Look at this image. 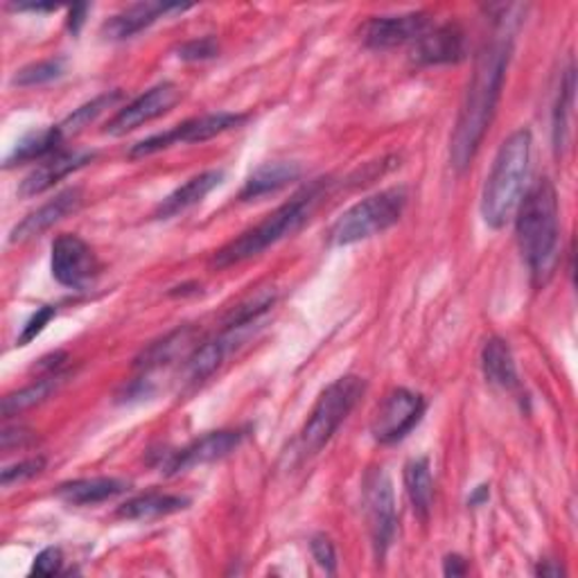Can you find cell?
Segmentation results:
<instances>
[{
	"label": "cell",
	"mask_w": 578,
	"mask_h": 578,
	"mask_svg": "<svg viewBox=\"0 0 578 578\" xmlns=\"http://www.w3.org/2000/svg\"><path fill=\"white\" fill-rule=\"evenodd\" d=\"M497 34L479 50L450 142L452 166L464 172L477 157L501 96L514 52V19H497Z\"/></svg>",
	"instance_id": "obj_1"
},
{
	"label": "cell",
	"mask_w": 578,
	"mask_h": 578,
	"mask_svg": "<svg viewBox=\"0 0 578 578\" xmlns=\"http://www.w3.org/2000/svg\"><path fill=\"white\" fill-rule=\"evenodd\" d=\"M516 231L520 251L536 285H545L558 262V195L549 179L536 181L518 206Z\"/></svg>",
	"instance_id": "obj_2"
},
{
	"label": "cell",
	"mask_w": 578,
	"mask_h": 578,
	"mask_svg": "<svg viewBox=\"0 0 578 578\" xmlns=\"http://www.w3.org/2000/svg\"><path fill=\"white\" fill-rule=\"evenodd\" d=\"M531 163V131L518 129L501 142L481 195V215L490 229H501L516 215Z\"/></svg>",
	"instance_id": "obj_3"
},
{
	"label": "cell",
	"mask_w": 578,
	"mask_h": 578,
	"mask_svg": "<svg viewBox=\"0 0 578 578\" xmlns=\"http://www.w3.org/2000/svg\"><path fill=\"white\" fill-rule=\"evenodd\" d=\"M323 192H326V183L315 181L312 186H308L306 190L295 195L287 203L276 208L271 215H267L260 225H256L240 238L231 240L220 251H215L210 265L217 269L240 265L253 256H260L262 251H267L276 242L285 240L287 236L297 233L310 220V215L315 212Z\"/></svg>",
	"instance_id": "obj_4"
},
{
	"label": "cell",
	"mask_w": 578,
	"mask_h": 578,
	"mask_svg": "<svg viewBox=\"0 0 578 578\" xmlns=\"http://www.w3.org/2000/svg\"><path fill=\"white\" fill-rule=\"evenodd\" d=\"M407 206V190L405 188H389L376 192L367 199L350 206L343 215L337 217V222L330 229V245L332 247H350L361 240H369L378 233H385L405 212Z\"/></svg>",
	"instance_id": "obj_5"
},
{
	"label": "cell",
	"mask_w": 578,
	"mask_h": 578,
	"mask_svg": "<svg viewBox=\"0 0 578 578\" xmlns=\"http://www.w3.org/2000/svg\"><path fill=\"white\" fill-rule=\"evenodd\" d=\"M367 385L357 376H343L326 387L319 396L308 422L301 429L299 448L303 457L317 455L339 429V425L350 416L357 400L365 393Z\"/></svg>",
	"instance_id": "obj_6"
},
{
	"label": "cell",
	"mask_w": 578,
	"mask_h": 578,
	"mask_svg": "<svg viewBox=\"0 0 578 578\" xmlns=\"http://www.w3.org/2000/svg\"><path fill=\"white\" fill-rule=\"evenodd\" d=\"M247 120V116L242 113H229V111H220V113H206L199 118H190L177 127H172L170 131L157 133L140 140L138 144H133L129 157L131 159H142V157H152L157 152H163L168 148H175V144H188V142H206L210 138L222 136L236 127H240Z\"/></svg>",
	"instance_id": "obj_7"
},
{
	"label": "cell",
	"mask_w": 578,
	"mask_h": 578,
	"mask_svg": "<svg viewBox=\"0 0 578 578\" xmlns=\"http://www.w3.org/2000/svg\"><path fill=\"white\" fill-rule=\"evenodd\" d=\"M425 413V398L409 389H393L380 405L371 431L373 439L382 446L402 441L407 434L420 422Z\"/></svg>",
	"instance_id": "obj_8"
},
{
	"label": "cell",
	"mask_w": 578,
	"mask_h": 578,
	"mask_svg": "<svg viewBox=\"0 0 578 578\" xmlns=\"http://www.w3.org/2000/svg\"><path fill=\"white\" fill-rule=\"evenodd\" d=\"M50 267L59 285L78 289L96 276L98 258L80 236L63 233L52 242Z\"/></svg>",
	"instance_id": "obj_9"
},
{
	"label": "cell",
	"mask_w": 578,
	"mask_h": 578,
	"mask_svg": "<svg viewBox=\"0 0 578 578\" xmlns=\"http://www.w3.org/2000/svg\"><path fill=\"white\" fill-rule=\"evenodd\" d=\"M181 100V91L177 84L172 82H163L155 89H150L148 93L138 96L133 102H129L127 107H122L107 124V133L111 136H124L142 124H148L161 116H166L168 111H172V107Z\"/></svg>",
	"instance_id": "obj_10"
},
{
	"label": "cell",
	"mask_w": 578,
	"mask_h": 578,
	"mask_svg": "<svg viewBox=\"0 0 578 578\" xmlns=\"http://www.w3.org/2000/svg\"><path fill=\"white\" fill-rule=\"evenodd\" d=\"M367 516H369V529L373 538V547L378 558H385L387 549L393 542L396 536V497L389 477L382 470H376L367 479Z\"/></svg>",
	"instance_id": "obj_11"
},
{
	"label": "cell",
	"mask_w": 578,
	"mask_h": 578,
	"mask_svg": "<svg viewBox=\"0 0 578 578\" xmlns=\"http://www.w3.org/2000/svg\"><path fill=\"white\" fill-rule=\"evenodd\" d=\"M245 439V434L240 429H220L210 431L206 437L192 441L183 450L175 452L166 466L168 475H179L197 466H206L212 461H220L236 452Z\"/></svg>",
	"instance_id": "obj_12"
},
{
	"label": "cell",
	"mask_w": 578,
	"mask_h": 578,
	"mask_svg": "<svg viewBox=\"0 0 578 578\" xmlns=\"http://www.w3.org/2000/svg\"><path fill=\"white\" fill-rule=\"evenodd\" d=\"M429 28L425 12H409L396 17H373L361 28V41L373 50H391L416 41Z\"/></svg>",
	"instance_id": "obj_13"
},
{
	"label": "cell",
	"mask_w": 578,
	"mask_h": 578,
	"mask_svg": "<svg viewBox=\"0 0 578 578\" xmlns=\"http://www.w3.org/2000/svg\"><path fill=\"white\" fill-rule=\"evenodd\" d=\"M411 59L420 66L459 63L466 59V34L457 23L427 28L416 41Z\"/></svg>",
	"instance_id": "obj_14"
},
{
	"label": "cell",
	"mask_w": 578,
	"mask_h": 578,
	"mask_svg": "<svg viewBox=\"0 0 578 578\" xmlns=\"http://www.w3.org/2000/svg\"><path fill=\"white\" fill-rule=\"evenodd\" d=\"M82 203H84L82 188H68V190L59 192L54 199H50L48 203H43L34 212H30L21 225L14 227V231L10 233V242H26V240L39 238L41 233H46L48 229H52L54 225L66 220L68 215L78 212L82 208Z\"/></svg>",
	"instance_id": "obj_15"
},
{
	"label": "cell",
	"mask_w": 578,
	"mask_h": 578,
	"mask_svg": "<svg viewBox=\"0 0 578 578\" xmlns=\"http://www.w3.org/2000/svg\"><path fill=\"white\" fill-rule=\"evenodd\" d=\"M96 159L93 152H57L50 159L41 161L39 168H34L19 188L21 197H37L46 190H50L54 183H59L63 177L78 172L87 163Z\"/></svg>",
	"instance_id": "obj_16"
},
{
	"label": "cell",
	"mask_w": 578,
	"mask_h": 578,
	"mask_svg": "<svg viewBox=\"0 0 578 578\" xmlns=\"http://www.w3.org/2000/svg\"><path fill=\"white\" fill-rule=\"evenodd\" d=\"M183 10H188V8L179 6V3H136V6H129L127 10L118 12L113 19H109L102 28V34L109 41H124V39L136 37L144 28H150L161 17H166L170 12H183Z\"/></svg>",
	"instance_id": "obj_17"
},
{
	"label": "cell",
	"mask_w": 578,
	"mask_h": 578,
	"mask_svg": "<svg viewBox=\"0 0 578 578\" xmlns=\"http://www.w3.org/2000/svg\"><path fill=\"white\" fill-rule=\"evenodd\" d=\"M245 328H227L220 337H215L210 341H203L192 350V355L186 359V378L192 385H199L208 380L217 369L225 365L227 355L231 352V346L236 343L238 332Z\"/></svg>",
	"instance_id": "obj_18"
},
{
	"label": "cell",
	"mask_w": 578,
	"mask_h": 578,
	"mask_svg": "<svg viewBox=\"0 0 578 578\" xmlns=\"http://www.w3.org/2000/svg\"><path fill=\"white\" fill-rule=\"evenodd\" d=\"M127 488L129 484L116 477H89L61 484L57 488V497L72 506H96L122 495Z\"/></svg>",
	"instance_id": "obj_19"
},
{
	"label": "cell",
	"mask_w": 578,
	"mask_h": 578,
	"mask_svg": "<svg viewBox=\"0 0 578 578\" xmlns=\"http://www.w3.org/2000/svg\"><path fill=\"white\" fill-rule=\"evenodd\" d=\"M225 172L222 170H208L201 172L192 179H188L183 186H179L175 192H170L155 210V217L159 220H168V217H175L188 208H192L195 203H199L210 190H215L217 186L222 183Z\"/></svg>",
	"instance_id": "obj_20"
},
{
	"label": "cell",
	"mask_w": 578,
	"mask_h": 578,
	"mask_svg": "<svg viewBox=\"0 0 578 578\" xmlns=\"http://www.w3.org/2000/svg\"><path fill=\"white\" fill-rule=\"evenodd\" d=\"M190 499L181 497V495H168V492H144L138 495L133 499H127L120 509H118V518L122 520H136V522H148V520H157L163 516H172L179 514L183 509H188Z\"/></svg>",
	"instance_id": "obj_21"
},
{
	"label": "cell",
	"mask_w": 578,
	"mask_h": 578,
	"mask_svg": "<svg viewBox=\"0 0 578 578\" xmlns=\"http://www.w3.org/2000/svg\"><path fill=\"white\" fill-rule=\"evenodd\" d=\"M301 177V166L295 161H273V163H262L260 168H256L242 192L240 199L242 201H251V199H260L265 195L278 192L280 188L295 183Z\"/></svg>",
	"instance_id": "obj_22"
},
{
	"label": "cell",
	"mask_w": 578,
	"mask_h": 578,
	"mask_svg": "<svg viewBox=\"0 0 578 578\" xmlns=\"http://www.w3.org/2000/svg\"><path fill=\"white\" fill-rule=\"evenodd\" d=\"M481 369L490 385L501 389H514L518 385V369L514 352L504 339H488L481 350Z\"/></svg>",
	"instance_id": "obj_23"
},
{
	"label": "cell",
	"mask_w": 578,
	"mask_h": 578,
	"mask_svg": "<svg viewBox=\"0 0 578 578\" xmlns=\"http://www.w3.org/2000/svg\"><path fill=\"white\" fill-rule=\"evenodd\" d=\"M61 142H63V136H61L59 127L32 131L17 142V148L6 159V168H14L19 163H30V161H46L59 152Z\"/></svg>",
	"instance_id": "obj_24"
},
{
	"label": "cell",
	"mask_w": 578,
	"mask_h": 578,
	"mask_svg": "<svg viewBox=\"0 0 578 578\" xmlns=\"http://www.w3.org/2000/svg\"><path fill=\"white\" fill-rule=\"evenodd\" d=\"M405 488L409 495V501L420 520L429 518L431 499H434V479L431 468L427 459H413L405 468Z\"/></svg>",
	"instance_id": "obj_25"
},
{
	"label": "cell",
	"mask_w": 578,
	"mask_h": 578,
	"mask_svg": "<svg viewBox=\"0 0 578 578\" xmlns=\"http://www.w3.org/2000/svg\"><path fill=\"white\" fill-rule=\"evenodd\" d=\"M190 335H192L190 328H179V330L170 332L168 337H163L161 341L152 343L148 350H144L136 359V369H140L142 373L163 369L166 365H170L175 357H179L181 350L190 343Z\"/></svg>",
	"instance_id": "obj_26"
},
{
	"label": "cell",
	"mask_w": 578,
	"mask_h": 578,
	"mask_svg": "<svg viewBox=\"0 0 578 578\" xmlns=\"http://www.w3.org/2000/svg\"><path fill=\"white\" fill-rule=\"evenodd\" d=\"M63 382V376L61 373H48L46 378L32 382L30 387L17 391V393H10L3 398V416L10 418V416H17L30 407H37L41 405L43 400H48Z\"/></svg>",
	"instance_id": "obj_27"
},
{
	"label": "cell",
	"mask_w": 578,
	"mask_h": 578,
	"mask_svg": "<svg viewBox=\"0 0 578 578\" xmlns=\"http://www.w3.org/2000/svg\"><path fill=\"white\" fill-rule=\"evenodd\" d=\"M574 91H576V72L574 66L565 70V78L560 84V93L554 109V148L560 155L567 148V136H569V116L574 107Z\"/></svg>",
	"instance_id": "obj_28"
},
{
	"label": "cell",
	"mask_w": 578,
	"mask_h": 578,
	"mask_svg": "<svg viewBox=\"0 0 578 578\" xmlns=\"http://www.w3.org/2000/svg\"><path fill=\"white\" fill-rule=\"evenodd\" d=\"M120 98H122V93H120V91H113V93H104V96H100V98L87 102L84 107L76 109L61 124H57L59 131H61V136L68 138V136L80 133L84 127H89L91 122H96V118H98L100 113H104L109 107H113Z\"/></svg>",
	"instance_id": "obj_29"
},
{
	"label": "cell",
	"mask_w": 578,
	"mask_h": 578,
	"mask_svg": "<svg viewBox=\"0 0 578 578\" xmlns=\"http://www.w3.org/2000/svg\"><path fill=\"white\" fill-rule=\"evenodd\" d=\"M61 72H63V59L52 57V59H43V61L21 68L12 78V84L21 87V89H32V87H41V84H48V82L61 78Z\"/></svg>",
	"instance_id": "obj_30"
},
{
	"label": "cell",
	"mask_w": 578,
	"mask_h": 578,
	"mask_svg": "<svg viewBox=\"0 0 578 578\" xmlns=\"http://www.w3.org/2000/svg\"><path fill=\"white\" fill-rule=\"evenodd\" d=\"M46 468V459L43 457H34V459H26V461H19L14 466H8L3 470V475H0V481H3L6 488L14 486V484H21L26 479H32L37 477L41 470Z\"/></svg>",
	"instance_id": "obj_31"
},
{
	"label": "cell",
	"mask_w": 578,
	"mask_h": 578,
	"mask_svg": "<svg viewBox=\"0 0 578 578\" xmlns=\"http://www.w3.org/2000/svg\"><path fill=\"white\" fill-rule=\"evenodd\" d=\"M217 41L212 37H203V39H195L188 41L179 48V57L186 61H203V59H212L217 54Z\"/></svg>",
	"instance_id": "obj_32"
},
{
	"label": "cell",
	"mask_w": 578,
	"mask_h": 578,
	"mask_svg": "<svg viewBox=\"0 0 578 578\" xmlns=\"http://www.w3.org/2000/svg\"><path fill=\"white\" fill-rule=\"evenodd\" d=\"M54 315H57V310H54L52 306L39 308V310L30 317V321L26 323V328H23V332H21V337H19V346H28L32 339H37V335L43 332V328L54 319Z\"/></svg>",
	"instance_id": "obj_33"
},
{
	"label": "cell",
	"mask_w": 578,
	"mask_h": 578,
	"mask_svg": "<svg viewBox=\"0 0 578 578\" xmlns=\"http://www.w3.org/2000/svg\"><path fill=\"white\" fill-rule=\"evenodd\" d=\"M61 565H63L61 549H57V547H48V549H43V551H41V554L34 558L32 574L48 578V576H54V574H59Z\"/></svg>",
	"instance_id": "obj_34"
},
{
	"label": "cell",
	"mask_w": 578,
	"mask_h": 578,
	"mask_svg": "<svg viewBox=\"0 0 578 578\" xmlns=\"http://www.w3.org/2000/svg\"><path fill=\"white\" fill-rule=\"evenodd\" d=\"M310 549H312V556L319 562V567H323L330 574L337 569V551H335V545L330 542V538L315 536L310 542Z\"/></svg>",
	"instance_id": "obj_35"
},
{
	"label": "cell",
	"mask_w": 578,
	"mask_h": 578,
	"mask_svg": "<svg viewBox=\"0 0 578 578\" xmlns=\"http://www.w3.org/2000/svg\"><path fill=\"white\" fill-rule=\"evenodd\" d=\"M89 6H76L70 10V14H68V30L72 32V34H80V30H82V26H84V21H87V14H89Z\"/></svg>",
	"instance_id": "obj_36"
},
{
	"label": "cell",
	"mask_w": 578,
	"mask_h": 578,
	"mask_svg": "<svg viewBox=\"0 0 578 578\" xmlns=\"http://www.w3.org/2000/svg\"><path fill=\"white\" fill-rule=\"evenodd\" d=\"M444 571H446V576H464L468 571V565H466V560L461 556L455 554V556L446 558Z\"/></svg>",
	"instance_id": "obj_37"
},
{
	"label": "cell",
	"mask_w": 578,
	"mask_h": 578,
	"mask_svg": "<svg viewBox=\"0 0 578 578\" xmlns=\"http://www.w3.org/2000/svg\"><path fill=\"white\" fill-rule=\"evenodd\" d=\"M28 439H30V434H28L26 429H19L17 444H19V446H23ZM10 446H12V431H10V429H6V431H3V450H8Z\"/></svg>",
	"instance_id": "obj_38"
},
{
	"label": "cell",
	"mask_w": 578,
	"mask_h": 578,
	"mask_svg": "<svg viewBox=\"0 0 578 578\" xmlns=\"http://www.w3.org/2000/svg\"><path fill=\"white\" fill-rule=\"evenodd\" d=\"M490 497V490H488V486H479L472 495H470V499H468V504L470 506H481L486 499Z\"/></svg>",
	"instance_id": "obj_39"
},
{
	"label": "cell",
	"mask_w": 578,
	"mask_h": 578,
	"mask_svg": "<svg viewBox=\"0 0 578 578\" xmlns=\"http://www.w3.org/2000/svg\"><path fill=\"white\" fill-rule=\"evenodd\" d=\"M538 574H540V576H560L562 569H560V567H551V565H540V567H538Z\"/></svg>",
	"instance_id": "obj_40"
}]
</instances>
